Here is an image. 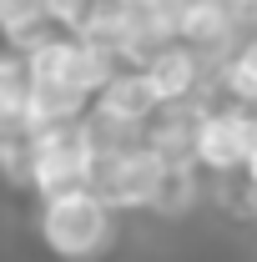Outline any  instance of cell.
I'll return each mask as SVG.
<instances>
[{"label":"cell","instance_id":"cell-7","mask_svg":"<svg viewBox=\"0 0 257 262\" xmlns=\"http://www.w3.org/2000/svg\"><path fill=\"white\" fill-rule=\"evenodd\" d=\"M96 111L116 116V121H131V126H152V116L161 111L157 91L146 81V71H116L96 96Z\"/></svg>","mask_w":257,"mask_h":262},{"label":"cell","instance_id":"cell-8","mask_svg":"<svg viewBox=\"0 0 257 262\" xmlns=\"http://www.w3.org/2000/svg\"><path fill=\"white\" fill-rule=\"evenodd\" d=\"M0 35L15 56H31L46 40H56L61 26L51 20V5L46 0H0Z\"/></svg>","mask_w":257,"mask_h":262},{"label":"cell","instance_id":"cell-1","mask_svg":"<svg viewBox=\"0 0 257 262\" xmlns=\"http://www.w3.org/2000/svg\"><path fill=\"white\" fill-rule=\"evenodd\" d=\"M91 141H86V126L71 121V126H51L35 131V192L40 202H56V196L71 192H91Z\"/></svg>","mask_w":257,"mask_h":262},{"label":"cell","instance_id":"cell-10","mask_svg":"<svg viewBox=\"0 0 257 262\" xmlns=\"http://www.w3.org/2000/svg\"><path fill=\"white\" fill-rule=\"evenodd\" d=\"M222 86L232 91V106H242V111H257V46H247L237 61L227 66Z\"/></svg>","mask_w":257,"mask_h":262},{"label":"cell","instance_id":"cell-9","mask_svg":"<svg viewBox=\"0 0 257 262\" xmlns=\"http://www.w3.org/2000/svg\"><path fill=\"white\" fill-rule=\"evenodd\" d=\"M197 202V177L192 166H166L157 182V196H152V212H161V217H182V212H192Z\"/></svg>","mask_w":257,"mask_h":262},{"label":"cell","instance_id":"cell-3","mask_svg":"<svg viewBox=\"0 0 257 262\" xmlns=\"http://www.w3.org/2000/svg\"><path fill=\"white\" fill-rule=\"evenodd\" d=\"M26 66H31V81H40V86H61V91H76V96H101V86L121 71L116 61H106L101 51H91L81 35L61 31L56 40H46L40 51H31L26 56Z\"/></svg>","mask_w":257,"mask_h":262},{"label":"cell","instance_id":"cell-6","mask_svg":"<svg viewBox=\"0 0 257 262\" xmlns=\"http://www.w3.org/2000/svg\"><path fill=\"white\" fill-rule=\"evenodd\" d=\"M35 136L31 126V66L26 56H0V151Z\"/></svg>","mask_w":257,"mask_h":262},{"label":"cell","instance_id":"cell-5","mask_svg":"<svg viewBox=\"0 0 257 262\" xmlns=\"http://www.w3.org/2000/svg\"><path fill=\"white\" fill-rule=\"evenodd\" d=\"M252 157V111L242 106H217L207 121H202V136H197V166L207 171H237Z\"/></svg>","mask_w":257,"mask_h":262},{"label":"cell","instance_id":"cell-12","mask_svg":"<svg viewBox=\"0 0 257 262\" xmlns=\"http://www.w3.org/2000/svg\"><path fill=\"white\" fill-rule=\"evenodd\" d=\"M242 171H247V187L257 192V111H252V157H247V166H242Z\"/></svg>","mask_w":257,"mask_h":262},{"label":"cell","instance_id":"cell-2","mask_svg":"<svg viewBox=\"0 0 257 262\" xmlns=\"http://www.w3.org/2000/svg\"><path fill=\"white\" fill-rule=\"evenodd\" d=\"M40 237L61 257H91L111 237V207L96 192H71L56 202H40Z\"/></svg>","mask_w":257,"mask_h":262},{"label":"cell","instance_id":"cell-13","mask_svg":"<svg viewBox=\"0 0 257 262\" xmlns=\"http://www.w3.org/2000/svg\"><path fill=\"white\" fill-rule=\"evenodd\" d=\"M237 5H242V20H247V31L257 40V0H237Z\"/></svg>","mask_w":257,"mask_h":262},{"label":"cell","instance_id":"cell-14","mask_svg":"<svg viewBox=\"0 0 257 262\" xmlns=\"http://www.w3.org/2000/svg\"><path fill=\"white\" fill-rule=\"evenodd\" d=\"M252 212H257V196H252Z\"/></svg>","mask_w":257,"mask_h":262},{"label":"cell","instance_id":"cell-4","mask_svg":"<svg viewBox=\"0 0 257 262\" xmlns=\"http://www.w3.org/2000/svg\"><path fill=\"white\" fill-rule=\"evenodd\" d=\"M161 171H166V162H161L152 146H141L131 157H106V162L91 166V192L111 212H121V207H152Z\"/></svg>","mask_w":257,"mask_h":262},{"label":"cell","instance_id":"cell-11","mask_svg":"<svg viewBox=\"0 0 257 262\" xmlns=\"http://www.w3.org/2000/svg\"><path fill=\"white\" fill-rule=\"evenodd\" d=\"M46 5H51V20H56V26H61V31H81V26H86V20H91V10H96L101 0H46Z\"/></svg>","mask_w":257,"mask_h":262}]
</instances>
